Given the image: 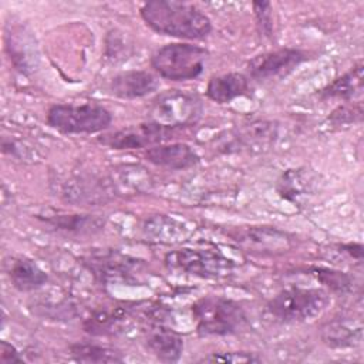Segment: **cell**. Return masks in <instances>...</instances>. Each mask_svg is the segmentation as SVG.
I'll return each mask as SVG.
<instances>
[{"label":"cell","mask_w":364,"mask_h":364,"mask_svg":"<svg viewBox=\"0 0 364 364\" xmlns=\"http://www.w3.org/2000/svg\"><path fill=\"white\" fill-rule=\"evenodd\" d=\"M144 21L156 33L185 40L206 37L212 24L195 4L175 0H152L141 7Z\"/></svg>","instance_id":"6da1fadb"},{"label":"cell","mask_w":364,"mask_h":364,"mask_svg":"<svg viewBox=\"0 0 364 364\" xmlns=\"http://www.w3.org/2000/svg\"><path fill=\"white\" fill-rule=\"evenodd\" d=\"M208 51L188 43H171L161 47L151 60L154 70L171 81H186L199 77L205 70Z\"/></svg>","instance_id":"7a4b0ae2"},{"label":"cell","mask_w":364,"mask_h":364,"mask_svg":"<svg viewBox=\"0 0 364 364\" xmlns=\"http://www.w3.org/2000/svg\"><path fill=\"white\" fill-rule=\"evenodd\" d=\"M196 330L203 336H226L237 331L245 320L239 303L218 296H208L192 306Z\"/></svg>","instance_id":"3957f363"},{"label":"cell","mask_w":364,"mask_h":364,"mask_svg":"<svg viewBox=\"0 0 364 364\" xmlns=\"http://www.w3.org/2000/svg\"><path fill=\"white\" fill-rule=\"evenodd\" d=\"M111 121V112L98 104H55L47 112V124L64 134H95Z\"/></svg>","instance_id":"277c9868"},{"label":"cell","mask_w":364,"mask_h":364,"mask_svg":"<svg viewBox=\"0 0 364 364\" xmlns=\"http://www.w3.org/2000/svg\"><path fill=\"white\" fill-rule=\"evenodd\" d=\"M328 301V294L321 289L290 287L277 293L267 303V310L282 321H306L317 317Z\"/></svg>","instance_id":"5b68a950"},{"label":"cell","mask_w":364,"mask_h":364,"mask_svg":"<svg viewBox=\"0 0 364 364\" xmlns=\"http://www.w3.org/2000/svg\"><path fill=\"white\" fill-rule=\"evenodd\" d=\"M165 264L176 272L205 277L219 279L232 273L233 263L223 255L209 249L185 247L165 256Z\"/></svg>","instance_id":"8992f818"},{"label":"cell","mask_w":364,"mask_h":364,"mask_svg":"<svg viewBox=\"0 0 364 364\" xmlns=\"http://www.w3.org/2000/svg\"><path fill=\"white\" fill-rule=\"evenodd\" d=\"M200 112V102L193 95L182 91H168L155 100L151 117L152 122L173 129L196 122Z\"/></svg>","instance_id":"52a82bcc"},{"label":"cell","mask_w":364,"mask_h":364,"mask_svg":"<svg viewBox=\"0 0 364 364\" xmlns=\"http://www.w3.org/2000/svg\"><path fill=\"white\" fill-rule=\"evenodd\" d=\"M304 60L306 54L300 50L280 48L255 55L247 63V71L255 80H272L289 74Z\"/></svg>","instance_id":"ba28073f"},{"label":"cell","mask_w":364,"mask_h":364,"mask_svg":"<svg viewBox=\"0 0 364 364\" xmlns=\"http://www.w3.org/2000/svg\"><path fill=\"white\" fill-rule=\"evenodd\" d=\"M172 129L165 128L155 122L141 124L136 127L117 131L111 135L101 138V142L112 149H136L144 148L168 138Z\"/></svg>","instance_id":"9c48e42d"},{"label":"cell","mask_w":364,"mask_h":364,"mask_svg":"<svg viewBox=\"0 0 364 364\" xmlns=\"http://www.w3.org/2000/svg\"><path fill=\"white\" fill-rule=\"evenodd\" d=\"M145 156L151 164L173 171L188 169L199 162V155L193 148L182 142L152 146L145 152Z\"/></svg>","instance_id":"30bf717a"},{"label":"cell","mask_w":364,"mask_h":364,"mask_svg":"<svg viewBox=\"0 0 364 364\" xmlns=\"http://www.w3.org/2000/svg\"><path fill=\"white\" fill-rule=\"evenodd\" d=\"M109 87L114 95L125 100H132L154 92L158 88V81L148 71L131 70L117 74L111 80Z\"/></svg>","instance_id":"8fae6325"},{"label":"cell","mask_w":364,"mask_h":364,"mask_svg":"<svg viewBox=\"0 0 364 364\" xmlns=\"http://www.w3.org/2000/svg\"><path fill=\"white\" fill-rule=\"evenodd\" d=\"M145 344L151 354L164 363L178 361L183 350L182 337L166 327H156L151 330L145 338Z\"/></svg>","instance_id":"7c38bea8"},{"label":"cell","mask_w":364,"mask_h":364,"mask_svg":"<svg viewBox=\"0 0 364 364\" xmlns=\"http://www.w3.org/2000/svg\"><path fill=\"white\" fill-rule=\"evenodd\" d=\"M249 90V80L240 73H228L212 77L206 87V94L212 101L219 104L230 102L232 100L242 97Z\"/></svg>","instance_id":"4fadbf2b"},{"label":"cell","mask_w":364,"mask_h":364,"mask_svg":"<svg viewBox=\"0 0 364 364\" xmlns=\"http://www.w3.org/2000/svg\"><path fill=\"white\" fill-rule=\"evenodd\" d=\"M9 277L20 291H30L41 287L47 282V274L34 262L28 259H17L10 263Z\"/></svg>","instance_id":"5bb4252c"},{"label":"cell","mask_w":364,"mask_h":364,"mask_svg":"<svg viewBox=\"0 0 364 364\" xmlns=\"http://www.w3.org/2000/svg\"><path fill=\"white\" fill-rule=\"evenodd\" d=\"M363 91V64L358 63L350 71L336 78L327 87L321 90L323 97L350 100L355 95H361Z\"/></svg>","instance_id":"9a60e30c"},{"label":"cell","mask_w":364,"mask_h":364,"mask_svg":"<svg viewBox=\"0 0 364 364\" xmlns=\"http://www.w3.org/2000/svg\"><path fill=\"white\" fill-rule=\"evenodd\" d=\"M70 354L75 361L80 363H121L122 357L114 348L91 344V343H75L70 346Z\"/></svg>","instance_id":"2e32d148"},{"label":"cell","mask_w":364,"mask_h":364,"mask_svg":"<svg viewBox=\"0 0 364 364\" xmlns=\"http://www.w3.org/2000/svg\"><path fill=\"white\" fill-rule=\"evenodd\" d=\"M46 222L50 225L75 233H90L100 230L104 225V220L98 218H91L88 215H54L46 218Z\"/></svg>","instance_id":"e0dca14e"},{"label":"cell","mask_w":364,"mask_h":364,"mask_svg":"<svg viewBox=\"0 0 364 364\" xmlns=\"http://www.w3.org/2000/svg\"><path fill=\"white\" fill-rule=\"evenodd\" d=\"M323 338L331 347H351L360 343L361 328H354L347 323L334 321L324 327Z\"/></svg>","instance_id":"ac0fdd59"},{"label":"cell","mask_w":364,"mask_h":364,"mask_svg":"<svg viewBox=\"0 0 364 364\" xmlns=\"http://www.w3.org/2000/svg\"><path fill=\"white\" fill-rule=\"evenodd\" d=\"M304 181V173L299 171H289L280 181L279 192L287 200H297L310 191V183H303Z\"/></svg>","instance_id":"d6986e66"},{"label":"cell","mask_w":364,"mask_h":364,"mask_svg":"<svg viewBox=\"0 0 364 364\" xmlns=\"http://www.w3.org/2000/svg\"><path fill=\"white\" fill-rule=\"evenodd\" d=\"M361 114H363L361 104H357L355 107H340L331 114L330 119L336 124H350L354 121H360Z\"/></svg>","instance_id":"ffe728a7"},{"label":"cell","mask_w":364,"mask_h":364,"mask_svg":"<svg viewBox=\"0 0 364 364\" xmlns=\"http://www.w3.org/2000/svg\"><path fill=\"white\" fill-rule=\"evenodd\" d=\"M203 361H210V363H252V361H259V357H255L249 353H213L208 357L203 358Z\"/></svg>","instance_id":"44dd1931"},{"label":"cell","mask_w":364,"mask_h":364,"mask_svg":"<svg viewBox=\"0 0 364 364\" xmlns=\"http://www.w3.org/2000/svg\"><path fill=\"white\" fill-rule=\"evenodd\" d=\"M320 273H317V277L326 283L327 286H331L336 290H346L350 284V280L346 274L340 273V272H331V270H323L318 269Z\"/></svg>","instance_id":"7402d4cb"},{"label":"cell","mask_w":364,"mask_h":364,"mask_svg":"<svg viewBox=\"0 0 364 364\" xmlns=\"http://www.w3.org/2000/svg\"><path fill=\"white\" fill-rule=\"evenodd\" d=\"M253 9L257 17V23L260 26V31L266 36L272 33V18H270V3L256 1L253 3Z\"/></svg>","instance_id":"603a6c76"},{"label":"cell","mask_w":364,"mask_h":364,"mask_svg":"<svg viewBox=\"0 0 364 364\" xmlns=\"http://www.w3.org/2000/svg\"><path fill=\"white\" fill-rule=\"evenodd\" d=\"M0 363L11 364V363H23V357H20L18 351L7 341L0 343Z\"/></svg>","instance_id":"cb8c5ba5"}]
</instances>
